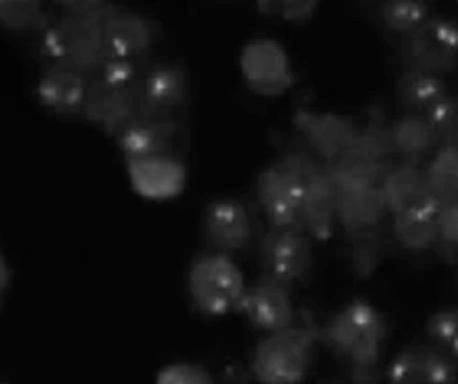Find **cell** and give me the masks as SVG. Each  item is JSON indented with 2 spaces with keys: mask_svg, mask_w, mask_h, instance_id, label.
<instances>
[{
  "mask_svg": "<svg viewBox=\"0 0 458 384\" xmlns=\"http://www.w3.org/2000/svg\"><path fill=\"white\" fill-rule=\"evenodd\" d=\"M386 338L388 320L367 298L343 304L318 329V343L341 363L351 384H380Z\"/></svg>",
  "mask_w": 458,
  "mask_h": 384,
  "instance_id": "1",
  "label": "cell"
},
{
  "mask_svg": "<svg viewBox=\"0 0 458 384\" xmlns=\"http://www.w3.org/2000/svg\"><path fill=\"white\" fill-rule=\"evenodd\" d=\"M318 345V327L312 320L270 332L254 346L250 372L259 384H302L312 369Z\"/></svg>",
  "mask_w": 458,
  "mask_h": 384,
  "instance_id": "2",
  "label": "cell"
},
{
  "mask_svg": "<svg viewBox=\"0 0 458 384\" xmlns=\"http://www.w3.org/2000/svg\"><path fill=\"white\" fill-rule=\"evenodd\" d=\"M386 215L378 186L336 194V220L349 236L352 269L359 278H369L378 267Z\"/></svg>",
  "mask_w": 458,
  "mask_h": 384,
  "instance_id": "3",
  "label": "cell"
},
{
  "mask_svg": "<svg viewBox=\"0 0 458 384\" xmlns=\"http://www.w3.org/2000/svg\"><path fill=\"white\" fill-rule=\"evenodd\" d=\"M186 293L191 304L205 317L239 312L247 283L233 256L205 251L194 256L186 272Z\"/></svg>",
  "mask_w": 458,
  "mask_h": 384,
  "instance_id": "4",
  "label": "cell"
},
{
  "mask_svg": "<svg viewBox=\"0 0 458 384\" xmlns=\"http://www.w3.org/2000/svg\"><path fill=\"white\" fill-rule=\"evenodd\" d=\"M40 50L48 64L76 68L89 76H97L108 61L103 24L63 13L40 34Z\"/></svg>",
  "mask_w": 458,
  "mask_h": 384,
  "instance_id": "5",
  "label": "cell"
},
{
  "mask_svg": "<svg viewBox=\"0 0 458 384\" xmlns=\"http://www.w3.org/2000/svg\"><path fill=\"white\" fill-rule=\"evenodd\" d=\"M404 71H419L443 79L458 71V22L448 16L424 21L419 29L396 42Z\"/></svg>",
  "mask_w": 458,
  "mask_h": 384,
  "instance_id": "6",
  "label": "cell"
},
{
  "mask_svg": "<svg viewBox=\"0 0 458 384\" xmlns=\"http://www.w3.org/2000/svg\"><path fill=\"white\" fill-rule=\"evenodd\" d=\"M281 157L299 170L304 181L302 230L312 241H328L333 236L336 220V191L328 176L327 165L309 149H304L301 142L286 149Z\"/></svg>",
  "mask_w": 458,
  "mask_h": 384,
  "instance_id": "7",
  "label": "cell"
},
{
  "mask_svg": "<svg viewBox=\"0 0 458 384\" xmlns=\"http://www.w3.org/2000/svg\"><path fill=\"white\" fill-rule=\"evenodd\" d=\"M259 264L262 275L278 283L304 285L315 269V244L302 228L268 226L259 241Z\"/></svg>",
  "mask_w": 458,
  "mask_h": 384,
  "instance_id": "8",
  "label": "cell"
},
{
  "mask_svg": "<svg viewBox=\"0 0 458 384\" xmlns=\"http://www.w3.org/2000/svg\"><path fill=\"white\" fill-rule=\"evenodd\" d=\"M257 201L268 226L302 228L304 181L291 162L278 157L257 176Z\"/></svg>",
  "mask_w": 458,
  "mask_h": 384,
  "instance_id": "9",
  "label": "cell"
},
{
  "mask_svg": "<svg viewBox=\"0 0 458 384\" xmlns=\"http://www.w3.org/2000/svg\"><path fill=\"white\" fill-rule=\"evenodd\" d=\"M202 241L208 252L239 254L254 243L257 225L250 209L233 196L212 199L200 217Z\"/></svg>",
  "mask_w": 458,
  "mask_h": 384,
  "instance_id": "10",
  "label": "cell"
},
{
  "mask_svg": "<svg viewBox=\"0 0 458 384\" xmlns=\"http://www.w3.org/2000/svg\"><path fill=\"white\" fill-rule=\"evenodd\" d=\"M239 312L244 314L252 329L265 335L291 329L301 319L294 306L293 288L265 275L247 286Z\"/></svg>",
  "mask_w": 458,
  "mask_h": 384,
  "instance_id": "11",
  "label": "cell"
},
{
  "mask_svg": "<svg viewBox=\"0 0 458 384\" xmlns=\"http://www.w3.org/2000/svg\"><path fill=\"white\" fill-rule=\"evenodd\" d=\"M388 384H458V364L430 340L403 346L386 366Z\"/></svg>",
  "mask_w": 458,
  "mask_h": 384,
  "instance_id": "12",
  "label": "cell"
},
{
  "mask_svg": "<svg viewBox=\"0 0 458 384\" xmlns=\"http://www.w3.org/2000/svg\"><path fill=\"white\" fill-rule=\"evenodd\" d=\"M294 128L301 134V144L322 162H335L349 152L359 126L352 118L336 113H317L310 108H296Z\"/></svg>",
  "mask_w": 458,
  "mask_h": 384,
  "instance_id": "13",
  "label": "cell"
},
{
  "mask_svg": "<svg viewBox=\"0 0 458 384\" xmlns=\"http://www.w3.org/2000/svg\"><path fill=\"white\" fill-rule=\"evenodd\" d=\"M191 98V76L184 64L155 61L140 89V115L174 116L182 113Z\"/></svg>",
  "mask_w": 458,
  "mask_h": 384,
  "instance_id": "14",
  "label": "cell"
},
{
  "mask_svg": "<svg viewBox=\"0 0 458 384\" xmlns=\"http://www.w3.org/2000/svg\"><path fill=\"white\" fill-rule=\"evenodd\" d=\"M181 134V121L174 116L140 115L124 128L116 142L131 162H148L168 158Z\"/></svg>",
  "mask_w": 458,
  "mask_h": 384,
  "instance_id": "15",
  "label": "cell"
},
{
  "mask_svg": "<svg viewBox=\"0 0 458 384\" xmlns=\"http://www.w3.org/2000/svg\"><path fill=\"white\" fill-rule=\"evenodd\" d=\"M108 56L140 58L148 56L158 40L157 22L131 8L118 6L103 22Z\"/></svg>",
  "mask_w": 458,
  "mask_h": 384,
  "instance_id": "16",
  "label": "cell"
},
{
  "mask_svg": "<svg viewBox=\"0 0 458 384\" xmlns=\"http://www.w3.org/2000/svg\"><path fill=\"white\" fill-rule=\"evenodd\" d=\"M140 116V98L126 95L123 90H116L106 84L97 74L90 81L87 102H84L82 118L97 124L100 131H105L113 139H118L123 131L134 118Z\"/></svg>",
  "mask_w": 458,
  "mask_h": 384,
  "instance_id": "17",
  "label": "cell"
},
{
  "mask_svg": "<svg viewBox=\"0 0 458 384\" xmlns=\"http://www.w3.org/2000/svg\"><path fill=\"white\" fill-rule=\"evenodd\" d=\"M92 79L95 76L84 74L76 68L48 64L37 84L38 102L58 116H82Z\"/></svg>",
  "mask_w": 458,
  "mask_h": 384,
  "instance_id": "18",
  "label": "cell"
},
{
  "mask_svg": "<svg viewBox=\"0 0 458 384\" xmlns=\"http://www.w3.org/2000/svg\"><path fill=\"white\" fill-rule=\"evenodd\" d=\"M286 61L284 48L275 40H252L244 48L242 73L249 87L259 95H278L293 84L291 68H270Z\"/></svg>",
  "mask_w": 458,
  "mask_h": 384,
  "instance_id": "19",
  "label": "cell"
},
{
  "mask_svg": "<svg viewBox=\"0 0 458 384\" xmlns=\"http://www.w3.org/2000/svg\"><path fill=\"white\" fill-rule=\"evenodd\" d=\"M438 209L437 201H424L404 210H398L390 220L394 243L403 251L424 254L437 251L438 244Z\"/></svg>",
  "mask_w": 458,
  "mask_h": 384,
  "instance_id": "20",
  "label": "cell"
},
{
  "mask_svg": "<svg viewBox=\"0 0 458 384\" xmlns=\"http://www.w3.org/2000/svg\"><path fill=\"white\" fill-rule=\"evenodd\" d=\"M390 141L398 162L427 165V160L438 149L437 136L424 115L403 113L390 123Z\"/></svg>",
  "mask_w": 458,
  "mask_h": 384,
  "instance_id": "21",
  "label": "cell"
},
{
  "mask_svg": "<svg viewBox=\"0 0 458 384\" xmlns=\"http://www.w3.org/2000/svg\"><path fill=\"white\" fill-rule=\"evenodd\" d=\"M378 189L390 215L430 199L427 178H424V165H411V162H394Z\"/></svg>",
  "mask_w": 458,
  "mask_h": 384,
  "instance_id": "22",
  "label": "cell"
},
{
  "mask_svg": "<svg viewBox=\"0 0 458 384\" xmlns=\"http://www.w3.org/2000/svg\"><path fill=\"white\" fill-rule=\"evenodd\" d=\"M396 102L404 113L427 115L428 110L448 95L446 82L435 74L403 71L394 84Z\"/></svg>",
  "mask_w": 458,
  "mask_h": 384,
  "instance_id": "23",
  "label": "cell"
},
{
  "mask_svg": "<svg viewBox=\"0 0 458 384\" xmlns=\"http://www.w3.org/2000/svg\"><path fill=\"white\" fill-rule=\"evenodd\" d=\"M349 152L369 162H375V165L380 166L394 165L393 141H390V123L386 121L383 108H372L367 124L356 131Z\"/></svg>",
  "mask_w": 458,
  "mask_h": 384,
  "instance_id": "24",
  "label": "cell"
},
{
  "mask_svg": "<svg viewBox=\"0 0 458 384\" xmlns=\"http://www.w3.org/2000/svg\"><path fill=\"white\" fill-rule=\"evenodd\" d=\"M372 16L390 37L401 40L432 16V8L420 0H386L372 6Z\"/></svg>",
  "mask_w": 458,
  "mask_h": 384,
  "instance_id": "25",
  "label": "cell"
},
{
  "mask_svg": "<svg viewBox=\"0 0 458 384\" xmlns=\"http://www.w3.org/2000/svg\"><path fill=\"white\" fill-rule=\"evenodd\" d=\"M424 178L430 199H435L440 207L451 202L458 183V147H438L424 165Z\"/></svg>",
  "mask_w": 458,
  "mask_h": 384,
  "instance_id": "26",
  "label": "cell"
},
{
  "mask_svg": "<svg viewBox=\"0 0 458 384\" xmlns=\"http://www.w3.org/2000/svg\"><path fill=\"white\" fill-rule=\"evenodd\" d=\"M152 63L155 61H152L150 55L140 56V58L108 56V61L105 63L103 68H100L98 76L113 89L140 98L144 76H147Z\"/></svg>",
  "mask_w": 458,
  "mask_h": 384,
  "instance_id": "27",
  "label": "cell"
},
{
  "mask_svg": "<svg viewBox=\"0 0 458 384\" xmlns=\"http://www.w3.org/2000/svg\"><path fill=\"white\" fill-rule=\"evenodd\" d=\"M47 8L40 3H13L0 0V27L14 32H38L42 34L50 24Z\"/></svg>",
  "mask_w": 458,
  "mask_h": 384,
  "instance_id": "28",
  "label": "cell"
},
{
  "mask_svg": "<svg viewBox=\"0 0 458 384\" xmlns=\"http://www.w3.org/2000/svg\"><path fill=\"white\" fill-rule=\"evenodd\" d=\"M427 337L458 364V306H446L427 320Z\"/></svg>",
  "mask_w": 458,
  "mask_h": 384,
  "instance_id": "29",
  "label": "cell"
},
{
  "mask_svg": "<svg viewBox=\"0 0 458 384\" xmlns=\"http://www.w3.org/2000/svg\"><path fill=\"white\" fill-rule=\"evenodd\" d=\"M438 147H458V97L446 95L427 115Z\"/></svg>",
  "mask_w": 458,
  "mask_h": 384,
  "instance_id": "30",
  "label": "cell"
},
{
  "mask_svg": "<svg viewBox=\"0 0 458 384\" xmlns=\"http://www.w3.org/2000/svg\"><path fill=\"white\" fill-rule=\"evenodd\" d=\"M438 256L453 262L458 259V204L446 202L438 209Z\"/></svg>",
  "mask_w": 458,
  "mask_h": 384,
  "instance_id": "31",
  "label": "cell"
},
{
  "mask_svg": "<svg viewBox=\"0 0 458 384\" xmlns=\"http://www.w3.org/2000/svg\"><path fill=\"white\" fill-rule=\"evenodd\" d=\"M157 384H216V380L205 366L194 363H173L158 371Z\"/></svg>",
  "mask_w": 458,
  "mask_h": 384,
  "instance_id": "32",
  "label": "cell"
},
{
  "mask_svg": "<svg viewBox=\"0 0 458 384\" xmlns=\"http://www.w3.org/2000/svg\"><path fill=\"white\" fill-rule=\"evenodd\" d=\"M257 8L268 16H281L286 22H309L315 16L317 3H259Z\"/></svg>",
  "mask_w": 458,
  "mask_h": 384,
  "instance_id": "33",
  "label": "cell"
},
{
  "mask_svg": "<svg viewBox=\"0 0 458 384\" xmlns=\"http://www.w3.org/2000/svg\"><path fill=\"white\" fill-rule=\"evenodd\" d=\"M116 8V4L113 3H92V0H71V3H63L61 4V13L69 14V16H76V19H84V21H92L103 24L110 13Z\"/></svg>",
  "mask_w": 458,
  "mask_h": 384,
  "instance_id": "34",
  "label": "cell"
},
{
  "mask_svg": "<svg viewBox=\"0 0 458 384\" xmlns=\"http://www.w3.org/2000/svg\"><path fill=\"white\" fill-rule=\"evenodd\" d=\"M11 280H13V270L8 267L4 254L0 252V298H3V294L6 293V288L11 286Z\"/></svg>",
  "mask_w": 458,
  "mask_h": 384,
  "instance_id": "35",
  "label": "cell"
},
{
  "mask_svg": "<svg viewBox=\"0 0 458 384\" xmlns=\"http://www.w3.org/2000/svg\"><path fill=\"white\" fill-rule=\"evenodd\" d=\"M451 202H456V204H458V183H456L454 191H453V199H451Z\"/></svg>",
  "mask_w": 458,
  "mask_h": 384,
  "instance_id": "36",
  "label": "cell"
},
{
  "mask_svg": "<svg viewBox=\"0 0 458 384\" xmlns=\"http://www.w3.org/2000/svg\"><path fill=\"white\" fill-rule=\"evenodd\" d=\"M330 384H344V382H330Z\"/></svg>",
  "mask_w": 458,
  "mask_h": 384,
  "instance_id": "37",
  "label": "cell"
},
{
  "mask_svg": "<svg viewBox=\"0 0 458 384\" xmlns=\"http://www.w3.org/2000/svg\"><path fill=\"white\" fill-rule=\"evenodd\" d=\"M0 306H3V298H0Z\"/></svg>",
  "mask_w": 458,
  "mask_h": 384,
  "instance_id": "38",
  "label": "cell"
}]
</instances>
